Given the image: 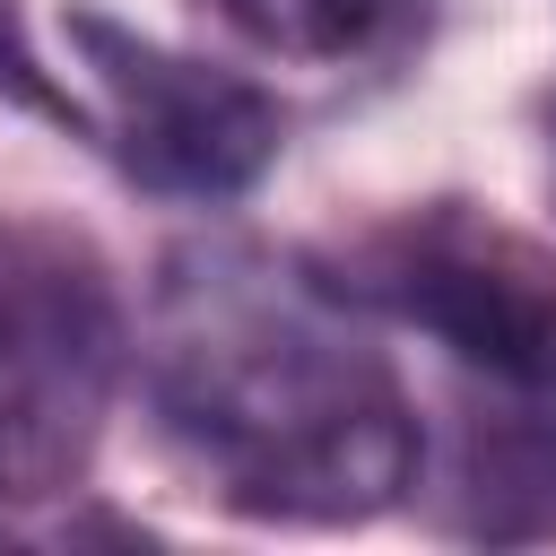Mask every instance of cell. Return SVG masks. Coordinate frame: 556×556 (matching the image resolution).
I'll list each match as a JSON object with an SVG mask.
<instances>
[{
  "label": "cell",
  "mask_w": 556,
  "mask_h": 556,
  "mask_svg": "<svg viewBox=\"0 0 556 556\" xmlns=\"http://www.w3.org/2000/svg\"><path fill=\"white\" fill-rule=\"evenodd\" d=\"M139 374L200 495L243 521H374L417 486V408L356 295L278 252H174Z\"/></svg>",
  "instance_id": "6da1fadb"
},
{
  "label": "cell",
  "mask_w": 556,
  "mask_h": 556,
  "mask_svg": "<svg viewBox=\"0 0 556 556\" xmlns=\"http://www.w3.org/2000/svg\"><path fill=\"white\" fill-rule=\"evenodd\" d=\"M122 382V295L87 235L0 217V504L70 495Z\"/></svg>",
  "instance_id": "7a4b0ae2"
},
{
  "label": "cell",
  "mask_w": 556,
  "mask_h": 556,
  "mask_svg": "<svg viewBox=\"0 0 556 556\" xmlns=\"http://www.w3.org/2000/svg\"><path fill=\"white\" fill-rule=\"evenodd\" d=\"M339 287L417 321L495 391L556 408V252L530 243L521 226L443 200L374 235L356 252V278Z\"/></svg>",
  "instance_id": "3957f363"
},
{
  "label": "cell",
  "mask_w": 556,
  "mask_h": 556,
  "mask_svg": "<svg viewBox=\"0 0 556 556\" xmlns=\"http://www.w3.org/2000/svg\"><path fill=\"white\" fill-rule=\"evenodd\" d=\"M70 52L87 70V139L113 148V165L165 200H243L278 165V104L208 70L191 52H165L104 9H70Z\"/></svg>",
  "instance_id": "277c9868"
},
{
  "label": "cell",
  "mask_w": 556,
  "mask_h": 556,
  "mask_svg": "<svg viewBox=\"0 0 556 556\" xmlns=\"http://www.w3.org/2000/svg\"><path fill=\"white\" fill-rule=\"evenodd\" d=\"M460 495H469V530H486V539H547L556 530V417H547V400H530L521 417L469 426Z\"/></svg>",
  "instance_id": "5b68a950"
},
{
  "label": "cell",
  "mask_w": 556,
  "mask_h": 556,
  "mask_svg": "<svg viewBox=\"0 0 556 556\" xmlns=\"http://www.w3.org/2000/svg\"><path fill=\"white\" fill-rule=\"evenodd\" d=\"M217 17L287 61H348L374 43V26L391 17V0H217Z\"/></svg>",
  "instance_id": "8992f818"
},
{
  "label": "cell",
  "mask_w": 556,
  "mask_h": 556,
  "mask_svg": "<svg viewBox=\"0 0 556 556\" xmlns=\"http://www.w3.org/2000/svg\"><path fill=\"white\" fill-rule=\"evenodd\" d=\"M0 96H9V104H26V113H52L61 130H78V139H87V104H78L70 87H52V78H43V61L17 43L9 0H0Z\"/></svg>",
  "instance_id": "52a82bcc"
}]
</instances>
